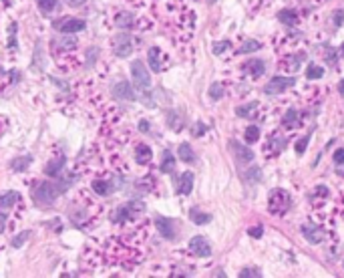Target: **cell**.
<instances>
[{"instance_id":"d590c367","label":"cell","mask_w":344,"mask_h":278,"mask_svg":"<svg viewBox=\"0 0 344 278\" xmlns=\"http://www.w3.org/2000/svg\"><path fill=\"white\" fill-rule=\"evenodd\" d=\"M210 95H212V99H220V97L224 95V87L218 85V83H214V85L210 87Z\"/></svg>"},{"instance_id":"d6986e66","label":"cell","mask_w":344,"mask_h":278,"mask_svg":"<svg viewBox=\"0 0 344 278\" xmlns=\"http://www.w3.org/2000/svg\"><path fill=\"white\" fill-rule=\"evenodd\" d=\"M135 158H137V162H139V164H149V162H151V158H153L151 147H149V145H145V143H139V145H137V149H135Z\"/></svg>"},{"instance_id":"4fadbf2b","label":"cell","mask_w":344,"mask_h":278,"mask_svg":"<svg viewBox=\"0 0 344 278\" xmlns=\"http://www.w3.org/2000/svg\"><path fill=\"white\" fill-rule=\"evenodd\" d=\"M93 190H95L97 196H109V194H113L115 190H117V183L115 181H107V179H95L93 181Z\"/></svg>"},{"instance_id":"8992f818","label":"cell","mask_w":344,"mask_h":278,"mask_svg":"<svg viewBox=\"0 0 344 278\" xmlns=\"http://www.w3.org/2000/svg\"><path fill=\"white\" fill-rule=\"evenodd\" d=\"M111 51H113V55L119 56V58L129 56L131 51H133V41H131V37L125 35V33L115 35L113 39H111Z\"/></svg>"},{"instance_id":"ac0fdd59","label":"cell","mask_w":344,"mask_h":278,"mask_svg":"<svg viewBox=\"0 0 344 278\" xmlns=\"http://www.w3.org/2000/svg\"><path fill=\"white\" fill-rule=\"evenodd\" d=\"M191 190H193V173H191V171H185V173H181V177H179V194L187 196V194H191Z\"/></svg>"},{"instance_id":"5b68a950","label":"cell","mask_w":344,"mask_h":278,"mask_svg":"<svg viewBox=\"0 0 344 278\" xmlns=\"http://www.w3.org/2000/svg\"><path fill=\"white\" fill-rule=\"evenodd\" d=\"M141 210H143V206H141L139 202L123 204V206H119L113 214H111V220H113V222H131Z\"/></svg>"},{"instance_id":"6da1fadb","label":"cell","mask_w":344,"mask_h":278,"mask_svg":"<svg viewBox=\"0 0 344 278\" xmlns=\"http://www.w3.org/2000/svg\"><path fill=\"white\" fill-rule=\"evenodd\" d=\"M73 181H75V177H60L57 181H43V183H37V190L32 192V198H35V202L39 204V206H51L55 200H57L58 196L62 194V192H66L71 186H73Z\"/></svg>"},{"instance_id":"5bb4252c","label":"cell","mask_w":344,"mask_h":278,"mask_svg":"<svg viewBox=\"0 0 344 278\" xmlns=\"http://www.w3.org/2000/svg\"><path fill=\"white\" fill-rule=\"evenodd\" d=\"M302 232H304L306 240H308V242H314V244L322 242V238H324V232H322L318 226H312V224H306V226H302Z\"/></svg>"},{"instance_id":"60d3db41","label":"cell","mask_w":344,"mask_h":278,"mask_svg":"<svg viewBox=\"0 0 344 278\" xmlns=\"http://www.w3.org/2000/svg\"><path fill=\"white\" fill-rule=\"evenodd\" d=\"M228 47H229V43H216V47H214V53H216V55H220V53H224Z\"/></svg>"},{"instance_id":"3957f363","label":"cell","mask_w":344,"mask_h":278,"mask_svg":"<svg viewBox=\"0 0 344 278\" xmlns=\"http://www.w3.org/2000/svg\"><path fill=\"white\" fill-rule=\"evenodd\" d=\"M131 75H133V81H135L137 89L145 91V89L151 87V77H149V71L145 69L143 60H133L131 63Z\"/></svg>"},{"instance_id":"8d00e7d4","label":"cell","mask_w":344,"mask_h":278,"mask_svg":"<svg viewBox=\"0 0 344 278\" xmlns=\"http://www.w3.org/2000/svg\"><path fill=\"white\" fill-rule=\"evenodd\" d=\"M248 234H250L252 238H262V234H264V228H262V226H254V228H248Z\"/></svg>"},{"instance_id":"277c9868","label":"cell","mask_w":344,"mask_h":278,"mask_svg":"<svg viewBox=\"0 0 344 278\" xmlns=\"http://www.w3.org/2000/svg\"><path fill=\"white\" fill-rule=\"evenodd\" d=\"M268 206H270V212L272 214H284L288 208H290V194L286 190H274L270 194V200H268Z\"/></svg>"},{"instance_id":"83f0119b","label":"cell","mask_w":344,"mask_h":278,"mask_svg":"<svg viewBox=\"0 0 344 278\" xmlns=\"http://www.w3.org/2000/svg\"><path fill=\"white\" fill-rule=\"evenodd\" d=\"M30 156H24V158H16V160H12V164H10V167L14 169V171H24L26 167H28V164H30Z\"/></svg>"},{"instance_id":"484cf974","label":"cell","mask_w":344,"mask_h":278,"mask_svg":"<svg viewBox=\"0 0 344 278\" xmlns=\"http://www.w3.org/2000/svg\"><path fill=\"white\" fill-rule=\"evenodd\" d=\"M115 24L121 26V28H129L133 24V14L131 12H121L117 18H115Z\"/></svg>"},{"instance_id":"ee69618b","label":"cell","mask_w":344,"mask_h":278,"mask_svg":"<svg viewBox=\"0 0 344 278\" xmlns=\"http://www.w3.org/2000/svg\"><path fill=\"white\" fill-rule=\"evenodd\" d=\"M64 2H66L68 6H73V8H77V6H83L87 0H64Z\"/></svg>"},{"instance_id":"f35d334b","label":"cell","mask_w":344,"mask_h":278,"mask_svg":"<svg viewBox=\"0 0 344 278\" xmlns=\"http://www.w3.org/2000/svg\"><path fill=\"white\" fill-rule=\"evenodd\" d=\"M306 147H308V137H304V139H300V143H296V153H304Z\"/></svg>"},{"instance_id":"ffe728a7","label":"cell","mask_w":344,"mask_h":278,"mask_svg":"<svg viewBox=\"0 0 344 278\" xmlns=\"http://www.w3.org/2000/svg\"><path fill=\"white\" fill-rule=\"evenodd\" d=\"M18 200H20L18 192H6V194H2V196H0V208H2V210H8V208L16 206V202H18Z\"/></svg>"},{"instance_id":"cb8c5ba5","label":"cell","mask_w":344,"mask_h":278,"mask_svg":"<svg viewBox=\"0 0 344 278\" xmlns=\"http://www.w3.org/2000/svg\"><path fill=\"white\" fill-rule=\"evenodd\" d=\"M189 218L193 220L195 224H208L212 220V216L210 214H205V212H199L197 208H191V212H189Z\"/></svg>"},{"instance_id":"7402d4cb","label":"cell","mask_w":344,"mask_h":278,"mask_svg":"<svg viewBox=\"0 0 344 278\" xmlns=\"http://www.w3.org/2000/svg\"><path fill=\"white\" fill-rule=\"evenodd\" d=\"M62 166H64V158H57V160H53L51 164H47L45 171H47V175L57 177L58 173H60V169H62Z\"/></svg>"},{"instance_id":"e0dca14e","label":"cell","mask_w":344,"mask_h":278,"mask_svg":"<svg viewBox=\"0 0 344 278\" xmlns=\"http://www.w3.org/2000/svg\"><path fill=\"white\" fill-rule=\"evenodd\" d=\"M231 149H233V153H235V158H237L239 162H252V160H254V153L250 151V147H246V145H242V143H237V141L231 143Z\"/></svg>"},{"instance_id":"8fae6325","label":"cell","mask_w":344,"mask_h":278,"mask_svg":"<svg viewBox=\"0 0 344 278\" xmlns=\"http://www.w3.org/2000/svg\"><path fill=\"white\" fill-rule=\"evenodd\" d=\"M302 58L304 55H292V56H282V60H280V69L282 71H286V73H296L300 67H302Z\"/></svg>"},{"instance_id":"7a4b0ae2","label":"cell","mask_w":344,"mask_h":278,"mask_svg":"<svg viewBox=\"0 0 344 278\" xmlns=\"http://www.w3.org/2000/svg\"><path fill=\"white\" fill-rule=\"evenodd\" d=\"M284 147H286L284 135L278 133V131H274V133L268 137V141H266V145L262 147V151H264V156H266L268 160H274V158H278V156L284 151Z\"/></svg>"},{"instance_id":"4316f807","label":"cell","mask_w":344,"mask_h":278,"mask_svg":"<svg viewBox=\"0 0 344 278\" xmlns=\"http://www.w3.org/2000/svg\"><path fill=\"white\" fill-rule=\"evenodd\" d=\"M278 18H280L284 24H288V26H294V24L298 22V14L292 12V10H282V12L278 14Z\"/></svg>"},{"instance_id":"e575fe53","label":"cell","mask_w":344,"mask_h":278,"mask_svg":"<svg viewBox=\"0 0 344 278\" xmlns=\"http://www.w3.org/2000/svg\"><path fill=\"white\" fill-rule=\"evenodd\" d=\"M262 45L258 43V41H250V43H246L242 49H239V53H252V51H258Z\"/></svg>"},{"instance_id":"1f68e13d","label":"cell","mask_w":344,"mask_h":278,"mask_svg":"<svg viewBox=\"0 0 344 278\" xmlns=\"http://www.w3.org/2000/svg\"><path fill=\"white\" fill-rule=\"evenodd\" d=\"M57 43L60 45V49H75L79 45V41L75 37H62V39H58Z\"/></svg>"},{"instance_id":"ab89813d","label":"cell","mask_w":344,"mask_h":278,"mask_svg":"<svg viewBox=\"0 0 344 278\" xmlns=\"http://www.w3.org/2000/svg\"><path fill=\"white\" fill-rule=\"evenodd\" d=\"M330 192H328V188H324V186H318L316 190H314V196H318V198H326Z\"/></svg>"},{"instance_id":"681fc988","label":"cell","mask_w":344,"mask_h":278,"mask_svg":"<svg viewBox=\"0 0 344 278\" xmlns=\"http://www.w3.org/2000/svg\"><path fill=\"white\" fill-rule=\"evenodd\" d=\"M208 2H210V4H214V2H218V0H208Z\"/></svg>"},{"instance_id":"7bdbcfd3","label":"cell","mask_w":344,"mask_h":278,"mask_svg":"<svg viewBox=\"0 0 344 278\" xmlns=\"http://www.w3.org/2000/svg\"><path fill=\"white\" fill-rule=\"evenodd\" d=\"M248 173H252V179L254 181H258L262 175H260V167H252V171H248Z\"/></svg>"},{"instance_id":"bcb514c9","label":"cell","mask_w":344,"mask_h":278,"mask_svg":"<svg viewBox=\"0 0 344 278\" xmlns=\"http://www.w3.org/2000/svg\"><path fill=\"white\" fill-rule=\"evenodd\" d=\"M4 226H6V216H4L2 212H0V234L4 232Z\"/></svg>"},{"instance_id":"d6a6232c","label":"cell","mask_w":344,"mask_h":278,"mask_svg":"<svg viewBox=\"0 0 344 278\" xmlns=\"http://www.w3.org/2000/svg\"><path fill=\"white\" fill-rule=\"evenodd\" d=\"M28 236H30V232H28V230H26V232H20V234H16V236L12 238V242H10V244H12L14 248H20V246L28 240Z\"/></svg>"},{"instance_id":"f1b7e54d","label":"cell","mask_w":344,"mask_h":278,"mask_svg":"<svg viewBox=\"0 0 344 278\" xmlns=\"http://www.w3.org/2000/svg\"><path fill=\"white\" fill-rule=\"evenodd\" d=\"M258 139H260V127L258 125H250L246 129V141L248 143H256Z\"/></svg>"},{"instance_id":"9c48e42d","label":"cell","mask_w":344,"mask_h":278,"mask_svg":"<svg viewBox=\"0 0 344 278\" xmlns=\"http://www.w3.org/2000/svg\"><path fill=\"white\" fill-rule=\"evenodd\" d=\"M87 24H85V20H81V18H62V20H57L55 22V28H58L60 33H79V30H83Z\"/></svg>"},{"instance_id":"f546056e","label":"cell","mask_w":344,"mask_h":278,"mask_svg":"<svg viewBox=\"0 0 344 278\" xmlns=\"http://www.w3.org/2000/svg\"><path fill=\"white\" fill-rule=\"evenodd\" d=\"M258 107H260V103L254 101V103H250V105H246V107H239V109H237V115H239V117H252Z\"/></svg>"},{"instance_id":"7c38bea8","label":"cell","mask_w":344,"mask_h":278,"mask_svg":"<svg viewBox=\"0 0 344 278\" xmlns=\"http://www.w3.org/2000/svg\"><path fill=\"white\" fill-rule=\"evenodd\" d=\"M147 58H149V67H151V71L153 73H161L163 71V53H161V49L159 47H153V49H149V53H147Z\"/></svg>"},{"instance_id":"9a60e30c","label":"cell","mask_w":344,"mask_h":278,"mask_svg":"<svg viewBox=\"0 0 344 278\" xmlns=\"http://www.w3.org/2000/svg\"><path fill=\"white\" fill-rule=\"evenodd\" d=\"M246 71L250 73L252 79H260V77L264 75V71H266V65H264V60H260V58H252V60H248Z\"/></svg>"},{"instance_id":"f6af8a7d","label":"cell","mask_w":344,"mask_h":278,"mask_svg":"<svg viewBox=\"0 0 344 278\" xmlns=\"http://www.w3.org/2000/svg\"><path fill=\"white\" fill-rule=\"evenodd\" d=\"M334 162H336V164H342L344 162V149H338V151L334 153Z\"/></svg>"},{"instance_id":"b9f144b4","label":"cell","mask_w":344,"mask_h":278,"mask_svg":"<svg viewBox=\"0 0 344 278\" xmlns=\"http://www.w3.org/2000/svg\"><path fill=\"white\" fill-rule=\"evenodd\" d=\"M342 22H344V10H336V14H334V24L340 26Z\"/></svg>"},{"instance_id":"7dc6e473","label":"cell","mask_w":344,"mask_h":278,"mask_svg":"<svg viewBox=\"0 0 344 278\" xmlns=\"http://www.w3.org/2000/svg\"><path fill=\"white\" fill-rule=\"evenodd\" d=\"M141 129L147 131V129H149V123H147V121H141Z\"/></svg>"},{"instance_id":"74e56055","label":"cell","mask_w":344,"mask_h":278,"mask_svg":"<svg viewBox=\"0 0 344 278\" xmlns=\"http://www.w3.org/2000/svg\"><path fill=\"white\" fill-rule=\"evenodd\" d=\"M248 276L260 278V272H256L254 268H246V270H242V272H239V278H248Z\"/></svg>"},{"instance_id":"52a82bcc","label":"cell","mask_w":344,"mask_h":278,"mask_svg":"<svg viewBox=\"0 0 344 278\" xmlns=\"http://www.w3.org/2000/svg\"><path fill=\"white\" fill-rule=\"evenodd\" d=\"M296 85V79L294 77H274L268 85H266V93L268 95H280L284 93L286 89Z\"/></svg>"},{"instance_id":"836d02e7","label":"cell","mask_w":344,"mask_h":278,"mask_svg":"<svg viewBox=\"0 0 344 278\" xmlns=\"http://www.w3.org/2000/svg\"><path fill=\"white\" fill-rule=\"evenodd\" d=\"M55 6H57V0H39V8L43 12H51Z\"/></svg>"},{"instance_id":"c3c4849f","label":"cell","mask_w":344,"mask_h":278,"mask_svg":"<svg viewBox=\"0 0 344 278\" xmlns=\"http://www.w3.org/2000/svg\"><path fill=\"white\" fill-rule=\"evenodd\" d=\"M338 91H340V93L344 95V81H340V85H338Z\"/></svg>"},{"instance_id":"30bf717a","label":"cell","mask_w":344,"mask_h":278,"mask_svg":"<svg viewBox=\"0 0 344 278\" xmlns=\"http://www.w3.org/2000/svg\"><path fill=\"white\" fill-rule=\"evenodd\" d=\"M113 93H115V97H119V99H127V101H135V99H137V95H135L133 87H131L127 81L117 83V85L113 87Z\"/></svg>"},{"instance_id":"4dcf8cb0","label":"cell","mask_w":344,"mask_h":278,"mask_svg":"<svg viewBox=\"0 0 344 278\" xmlns=\"http://www.w3.org/2000/svg\"><path fill=\"white\" fill-rule=\"evenodd\" d=\"M322 75H324V69L318 67V65H310L308 71H306V77H308V79H320Z\"/></svg>"},{"instance_id":"d4e9b609","label":"cell","mask_w":344,"mask_h":278,"mask_svg":"<svg viewBox=\"0 0 344 278\" xmlns=\"http://www.w3.org/2000/svg\"><path fill=\"white\" fill-rule=\"evenodd\" d=\"M175 169V158H173L169 151L163 153V162H161V171L163 173H173Z\"/></svg>"},{"instance_id":"f907efd6","label":"cell","mask_w":344,"mask_h":278,"mask_svg":"<svg viewBox=\"0 0 344 278\" xmlns=\"http://www.w3.org/2000/svg\"><path fill=\"white\" fill-rule=\"evenodd\" d=\"M0 73H2V71H0Z\"/></svg>"},{"instance_id":"603a6c76","label":"cell","mask_w":344,"mask_h":278,"mask_svg":"<svg viewBox=\"0 0 344 278\" xmlns=\"http://www.w3.org/2000/svg\"><path fill=\"white\" fill-rule=\"evenodd\" d=\"M177 153H179V158L185 162V164H191L193 162V149H191V145L189 143H181L179 145V149H177Z\"/></svg>"},{"instance_id":"44dd1931","label":"cell","mask_w":344,"mask_h":278,"mask_svg":"<svg viewBox=\"0 0 344 278\" xmlns=\"http://www.w3.org/2000/svg\"><path fill=\"white\" fill-rule=\"evenodd\" d=\"M282 123H284L286 129L300 127V115H298V111H296V109H288V113L284 115V119H282Z\"/></svg>"},{"instance_id":"ba28073f","label":"cell","mask_w":344,"mask_h":278,"mask_svg":"<svg viewBox=\"0 0 344 278\" xmlns=\"http://www.w3.org/2000/svg\"><path fill=\"white\" fill-rule=\"evenodd\" d=\"M189 250H191V254L201 256V258L212 256V246L208 244V240H205L203 236H193V238L189 240Z\"/></svg>"},{"instance_id":"2e32d148","label":"cell","mask_w":344,"mask_h":278,"mask_svg":"<svg viewBox=\"0 0 344 278\" xmlns=\"http://www.w3.org/2000/svg\"><path fill=\"white\" fill-rule=\"evenodd\" d=\"M155 222H157V228H159V232H161L163 238H167V240H173V238H175V226H173V222L169 218H157Z\"/></svg>"}]
</instances>
